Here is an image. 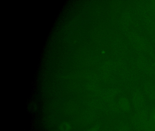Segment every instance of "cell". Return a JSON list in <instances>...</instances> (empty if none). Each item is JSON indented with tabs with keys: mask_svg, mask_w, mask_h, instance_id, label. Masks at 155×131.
I'll use <instances>...</instances> for the list:
<instances>
[{
	"mask_svg": "<svg viewBox=\"0 0 155 131\" xmlns=\"http://www.w3.org/2000/svg\"><path fill=\"white\" fill-rule=\"evenodd\" d=\"M153 118H154V120L155 121V113L154 114V115H153Z\"/></svg>",
	"mask_w": 155,
	"mask_h": 131,
	"instance_id": "cell-1",
	"label": "cell"
},
{
	"mask_svg": "<svg viewBox=\"0 0 155 131\" xmlns=\"http://www.w3.org/2000/svg\"></svg>",
	"mask_w": 155,
	"mask_h": 131,
	"instance_id": "cell-2",
	"label": "cell"
}]
</instances>
